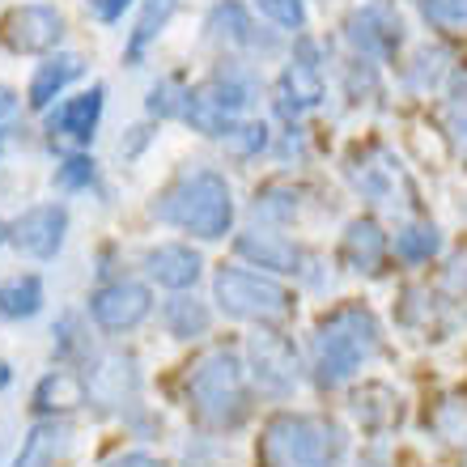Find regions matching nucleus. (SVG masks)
I'll list each match as a JSON object with an SVG mask.
<instances>
[{
  "label": "nucleus",
  "mask_w": 467,
  "mask_h": 467,
  "mask_svg": "<svg viewBox=\"0 0 467 467\" xmlns=\"http://www.w3.org/2000/svg\"><path fill=\"white\" fill-rule=\"evenodd\" d=\"M379 323L366 306H340L319 323V332L310 340L315 353V379L319 387H340L345 379H353L357 369L366 366L369 357L379 353Z\"/></svg>",
  "instance_id": "nucleus-1"
},
{
  "label": "nucleus",
  "mask_w": 467,
  "mask_h": 467,
  "mask_svg": "<svg viewBox=\"0 0 467 467\" xmlns=\"http://www.w3.org/2000/svg\"><path fill=\"white\" fill-rule=\"evenodd\" d=\"M345 451H348V438L336 420L281 412L264 430L259 463L264 467H336L345 459Z\"/></svg>",
  "instance_id": "nucleus-2"
},
{
  "label": "nucleus",
  "mask_w": 467,
  "mask_h": 467,
  "mask_svg": "<svg viewBox=\"0 0 467 467\" xmlns=\"http://www.w3.org/2000/svg\"><path fill=\"white\" fill-rule=\"evenodd\" d=\"M153 217L166 225L196 234L204 243L225 238L234 225V200H230V183L217 171H192L153 204Z\"/></svg>",
  "instance_id": "nucleus-3"
},
{
  "label": "nucleus",
  "mask_w": 467,
  "mask_h": 467,
  "mask_svg": "<svg viewBox=\"0 0 467 467\" xmlns=\"http://www.w3.org/2000/svg\"><path fill=\"white\" fill-rule=\"evenodd\" d=\"M187 395L192 408L200 412V420H209L217 430L238 425L246 412V379H243V361L230 348H213L196 361L192 379H187Z\"/></svg>",
  "instance_id": "nucleus-4"
},
{
  "label": "nucleus",
  "mask_w": 467,
  "mask_h": 467,
  "mask_svg": "<svg viewBox=\"0 0 467 467\" xmlns=\"http://www.w3.org/2000/svg\"><path fill=\"white\" fill-rule=\"evenodd\" d=\"M213 294L222 302L225 315L234 319H255V323H281L294 315V297L285 294L276 281L243 268H222L213 281Z\"/></svg>",
  "instance_id": "nucleus-5"
},
{
  "label": "nucleus",
  "mask_w": 467,
  "mask_h": 467,
  "mask_svg": "<svg viewBox=\"0 0 467 467\" xmlns=\"http://www.w3.org/2000/svg\"><path fill=\"white\" fill-rule=\"evenodd\" d=\"M149 310H153V294L140 281L102 285L99 294L89 297V315L102 332H132L136 323L149 319Z\"/></svg>",
  "instance_id": "nucleus-6"
},
{
  "label": "nucleus",
  "mask_w": 467,
  "mask_h": 467,
  "mask_svg": "<svg viewBox=\"0 0 467 467\" xmlns=\"http://www.w3.org/2000/svg\"><path fill=\"white\" fill-rule=\"evenodd\" d=\"M251 374H255L259 391L272 395V400H285L294 395L297 387V353L294 345L276 332L251 336Z\"/></svg>",
  "instance_id": "nucleus-7"
},
{
  "label": "nucleus",
  "mask_w": 467,
  "mask_h": 467,
  "mask_svg": "<svg viewBox=\"0 0 467 467\" xmlns=\"http://www.w3.org/2000/svg\"><path fill=\"white\" fill-rule=\"evenodd\" d=\"M64 230H68L64 204H35L9 225V243L30 259H51L64 246Z\"/></svg>",
  "instance_id": "nucleus-8"
},
{
  "label": "nucleus",
  "mask_w": 467,
  "mask_h": 467,
  "mask_svg": "<svg viewBox=\"0 0 467 467\" xmlns=\"http://www.w3.org/2000/svg\"><path fill=\"white\" fill-rule=\"evenodd\" d=\"M64 35V17L51 5H22L5 17V43L22 56H43L60 43Z\"/></svg>",
  "instance_id": "nucleus-9"
},
{
  "label": "nucleus",
  "mask_w": 467,
  "mask_h": 467,
  "mask_svg": "<svg viewBox=\"0 0 467 467\" xmlns=\"http://www.w3.org/2000/svg\"><path fill=\"white\" fill-rule=\"evenodd\" d=\"M345 38L353 43L366 60H391L400 51V17L382 5H369V9H357L345 22Z\"/></svg>",
  "instance_id": "nucleus-10"
},
{
  "label": "nucleus",
  "mask_w": 467,
  "mask_h": 467,
  "mask_svg": "<svg viewBox=\"0 0 467 467\" xmlns=\"http://www.w3.org/2000/svg\"><path fill=\"white\" fill-rule=\"evenodd\" d=\"M89 400L99 408H123L140 387V369H136V357L128 353H107L99 357V366L89 369Z\"/></svg>",
  "instance_id": "nucleus-11"
},
{
  "label": "nucleus",
  "mask_w": 467,
  "mask_h": 467,
  "mask_svg": "<svg viewBox=\"0 0 467 467\" xmlns=\"http://www.w3.org/2000/svg\"><path fill=\"white\" fill-rule=\"evenodd\" d=\"M302 51L306 56L294 60L281 73V111L285 115H302L323 102V73H319V64H315V47H310L306 38H302Z\"/></svg>",
  "instance_id": "nucleus-12"
},
{
  "label": "nucleus",
  "mask_w": 467,
  "mask_h": 467,
  "mask_svg": "<svg viewBox=\"0 0 467 467\" xmlns=\"http://www.w3.org/2000/svg\"><path fill=\"white\" fill-rule=\"evenodd\" d=\"M200 268H204L200 255L183 243H161L153 251H145V272L166 289H179V294L200 281Z\"/></svg>",
  "instance_id": "nucleus-13"
},
{
  "label": "nucleus",
  "mask_w": 467,
  "mask_h": 467,
  "mask_svg": "<svg viewBox=\"0 0 467 467\" xmlns=\"http://www.w3.org/2000/svg\"><path fill=\"white\" fill-rule=\"evenodd\" d=\"M238 255L251 259L255 268H268V272H302V251H297L285 234H272V230H246L238 234Z\"/></svg>",
  "instance_id": "nucleus-14"
},
{
  "label": "nucleus",
  "mask_w": 467,
  "mask_h": 467,
  "mask_svg": "<svg viewBox=\"0 0 467 467\" xmlns=\"http://www.w3.org/2000/svg\"><path fill=\"white\" fill-rule=\"evenodd\" d=\"M102 99H107V89L102 86H94L89 94H77V99H68L60 107V111L51 115V136H64V140H89L94 136V128H99V119H102Z\"/></svg>",
  "instance_id": "nucleus-15"
},
{
  "label": "nucleus",
  "mask_w": 467,
  "mask_h": 467,
  "mask_svg": "<svg viewBox=\"0 0 467 467\" xmlns=\"http://www.w3.org/2000/svg\"><path fill=\"white\" fill-rule=\"evenodd\" d=\"M204 94H209V99L234 119L238 111H246V107H255L259 102V77L251 73V68H243V64H225V68L213 73V81H209Z\"/></svg>",
  "instance_id": "nucleus-16"
},
{
  "label": "nucleus",
  "mask_w": 467,
  "mask_h": 467,
  "mask_svg": "<svg viewBox=\"0 0 467 467\" xmlns=\"http://www.w3.org/2000/svg\"><path fill=\"white\" fill-rule=\"evenodd\" d=\"M353 183L357 192L366 200H374V204H387V209H395V204H408V183L404 174L395 171L391 161H366L361 171H353Z\"/></svg>",
  "instance_id": "nucleus-17"
},
{
  "label": "nucleus",
  "mask_w": 467,
  "mask_h": 467,
  "mask_svg": "<svg viewBox=\"0 0 467 467\" xmlns=\"http://www.w3.org/2000/svg\"><path fill=\"white\" fill-rule=\"evenodd\" d=\"M89 400V387L81 374H68V369H51L47 379L35 387V408L38 412H47V417H56V412H73V408H81Z\"/></svg>",
  "instance_id": "nucleus-18"
},
{
  "label": "nucleus",
  "mask_w": 467,
  "mask_h": 467,
  "mask_svg": "<svg viewBox=\"0 0 467 467\" xmlns=\"http://www.w3.org/2000/svg\"><path fill=\"white\" fill-rule=\"evenodd\" d=\"M382 255H387V234L374 217H357L345 230V259L357 272H379Z\"/></svg>",
  "instance_id": "nucleus-19"
},
{
  "label": "nucleus",
  "mask_w": 467,
  "mask_h": 467,
  "mask_svg": "<svg viewBox=\"0 0 467 467\" xmlns=\"http://www.w3.org/2000/svg\"><path fill=\"white\" fill-rule=\"evenodd\" d=\"M68 425H60V420H43V425H35V430L26 433L22 451H17V459H13V467H51L56 459L68 451Z\"/></svg>",
  "instance_id": "nucleus-20"
},
{
  "label": "nucleus",
  "mask_w": 467,
  "mask_h": 467,
  "mask_svg": "<svg viewBox=\"0 0 467 467\" xmlns=\"http://www.w3.org/2000/svg\"><path fill=\"white\" fill-rule=\"evenodd\" d=\"M81 68H86V60L73 56V51H68V56H56V60H47V64H38L35 81H30V107H35V111H47L51 99H56L68 81L81 77Z\"/></svg>",
  "instance_id": "nucleus-21"
},
{
  "label": "nucleus",
  "mask_w": 467,
  "mask_h": 467,
  "mask_svg": "<svg viewBox=\"0 0 467 467\" xmlns=\"http://www.w3.org/2000/svg\"><path fill=\"white\" fill-rule=\"evenodd\" d=\"M209 35L217 38V43L259 47L255 22H251V13H246L238 0H222V5H213V13H209Z\"/></svg>",
  "instance_id": "nucleus-22"
},
{
  "label": "nucleus",
  "mask_w": 467,
  "mask_h": 467,
  "mask_svg": "<svg viewBox=\"0 0 467 467\" xmlns=\"http://www.w3.org/2000/svg\"><path fill=\"white\" fill-rule=\"evenodd\" d=\"M161 319H166V332L179 336V340H200V336L209 332L213 315H209V306H204V302L179 294V297H171V302H166Z\"/></svg>",
  "instance_id": "nucleus-23"
},
{
  "label": "nucleus",
  "mask_w": 467,
  "mask_h": 467,
  "mask_svg": "<svg viewBox=\"0 0 467 467\" xmlns=\"http://www.w3.org/2000/svg\"><path fill=\"white\" fill-rule=\"evenodd\" d=\"M174 9H179V0H149L145 13L136 17V30H132V38H128V51H123V60H128V64L140 60L149 43L161 35V26L174 17Z\"/></svg>",
  "instance_id": "nucleus-24"
},
{
  "label": "nucleus",
  "mask_w": 467,
  "mask_h": 467,
  "mask_svg": "<svg viewBox=\"0 0 467 467\" xmlns=\"http://www.w3.org/2000/svg\"><path fill=\"white\" fill-rule=\"evenodd\" d=\"M43 310V281L38 276H13L0 285V315L5 319H30Z\"/></svg>",
  "instance_id": "nucleus-25"
},
{
  "label": "nucleus",
  "mask_w": 467,
  "mask_h": 467,
  "mask_svg": "<svg viewBox=\"0 0 467 467\" xmlns=\"http://www.w3.org/2000/svg\"><path fill=\"white\" fill-rule=\"evenodd\" d=\"M400 400H395L382 382H369V387H361V391L353 395V412H357V420L366 425V430H382V425H391L395 420V412H400Z\"/></svg>",
  "instance_id": "nucleus-26"
},
{
  "label": "nucleus",
  "mask_w": 467,
  "mask_h": 467,
  "mask_svg": "<svg viewBox=\"0 0 467 467\" xmlns=\"http://www.w3.org/2000/svg\"><path fill=\"white\" fill-rule=\"evenodd\" d=\"M438 246H442L438 225H404V230L395 234V255L404 259V264H425V259L438 255Z\"/></svg>",
  "instance_id": "nucleus-27"
},
{
  "label": "nucleus",
  "mask_w": 467,
  "mask_h": 467,
  "mask_svg": "<svg viewBox=\"0 0 467 467\" xmlns=\"http://www.w3.org/2000/svg\"><path fill=\"white\" fill-rule=\"evenodd\" d=\"M446 77V51L438 47H420L408 64V86L412 89H433Z\"/></svg>",
  "instance_id": "nucleus-28"
},
{
  "label": "nucleus",
  "mask_w": 467,
  "mask_h": 467,
  "mask_svg": "<svg viewBox=\"0 0 467 467\" xmlns=\"http://www.w3.org/2000/svg\"><path fill=\"white\" fill-rule=\"evenodd\" d=\"M222 140L234 158H255L259 149H268V128L264 123H234Z\"/></svg>",
  "instance_id": "nucleus-29"
},
{
  "label": "nucleus",
  "mask_w": 467,
  "mask_h": 467,
  "mask_svg": "<svg viewBox=\"0 0 467 467\" xmlns=\"http://www.w3.org/2000/svg\"><path fill=\"white\" fill-rule=\"evenodd\" d=\"M187 94L179 81H161V86H153V94H149V111L158 115V119H171V115H183L187 111Z\"/></svg>",
  "instance_id": "nucleus-30"
},
{
  "label": "nucleus",
  "mask_w": 467,
  "mask_h": 467,
  "mask_svg": "<svg viewBox=\"0 0 467 467\" xmlns=\"http://www.w3.org/2000/svg\"><path fill=\"white\" fill-rule=\"evenodd\" d=\"M420 13L442 30H463L467 26V0H420Z\"/></svg>",
  "instance_id": "nucleus-31"
},
{
  "label": "nucleus",
  "mask_w": 467,
  "mask_h": 467,
  "mask_svg": "<svg viewBox=\"0 0 467 467\" xmlns=\"http://www.w3.org/2000/svg\"><path fill=\"white\" fill-rule=\"evenodd\" d=\"M297 213V200L294 192H281V187H268L264 196H255V217L264 222H289Z\"/></svg>",
  "instance_id": "nucleus-32"
},
{
  "label": "nucleus",
  "mask_w": 467,
  "mask_h": 467,
  "mask_svg": "<svg viewBox=\"0 0 467 467\" xmlns=\"http://www.w3.org/2000/svg\"><path fill=\"white\" fill-rule=\"evenodd\" d=\"M259 9L285 30H302L306 26V5L302 0H259Z\"/></svg>",
  "instance_id": "nucleus-33"
},
{
  "label": "nucleus",
  "mask_w": 467,
  "mask_h": 467,
  "mask_svg": "<svg viewBox=\"0 0 467 467\" xmlns=\"http://www.w3.org/2000/svg\"><path fill=\"white\" fill-rule=\"evenodd\" d=\"M446 136H451V145H455L459 158L467 161V94L446 107Z\"/></svg>",
  "instance_id": "nucleus-34"
},
{
  "label": "nucleus",
  "mask_w": 467,
  "mask_h": 467,
  "mask_svg": "<svg viewBox=\"0 0 467 467\" xmlns=\"http://www.w3.org/2000/svg\"><path fill=\"white\" fill-rule=\"evenodd\" d=\"M94 179V161L89 158H68L60 166V187H86Z\"/></svg>",
  "instance_id": "nucleus-35"
},
{
  "label": "nucleus",
  "mask_w": 467,
  "mask_h": 467,
  "mask_svg": "<svg viewBox=\"0 0 467 467\" xmlns=\"http://www.w3.org/2000/svg\"><path fill=\"white\" fill-rule=\"evenodd\" d=\"M446 289L455 297H467V246L451 259V268H446Z\"/></svg>",
  "instance_id": "nucleus-36"
},
{
  "label": "nucleus",
  "mask_w": 467,
  "mask_h": 467,
  "mask_svg": "<svg viewBox=\"0 0 467 467\" xmlns=\"http://www.w3.org/2000/svg\"><path fill=\"white\" fill-rule=\"evenodd\" d=\"M132 0H89V9H94V17H102V22H115V17H123V9H128Z\"/></svg>",
  "instance_id": "nucleus-37"
},
{
  "label": "nucleus",
  "mask_w": 467,
  "mask_h": 467,
  "mask_svg": "<svg viewBox=\"0 0 467 467\" xmlns=\"http://www.w3.org/2000/svg\"><path fill=\"white\" fill-rule=\"evenodd\" d=\"M107 467H166V463H161V459H153V455H145V451H132V455L111 459Z\"/></svg>",
  "instance_id": "nucleus-38"
},
{
  "label": "nucleus",
  "mask_w": 467,
  "mask_h": 467,
  "mask_svg": "<svg viewBox=\"0 0 467 467\" xmlns=\"http://www.w3.org/2000/svg\"><path fill=\"white\" fill-rule=\"evenodd\" d=\"M13 115H17V94L9 86H0V128H9Z\"/></svg>",
  "instance_id": "nucleus-39"
},
{
  "label": "nucleus",
  "mask_w": 467,
  "mask_h": 467,
  "mask_svg": "<svg viewBox=\"0 0 467 467\" xmlns=\"http://www.w3.org/2000/svg\"><path fill=\"white\" fill-rule=\"evenodd\" d=\"M5 382H9V366H5V361H0V387H5Z\"/></svg>",
  "instance_id": "nucleus-40"
},
{
  "label": "nucleus",
  "mask_w": 467,
  "mask_h": 467,
  "mask_svg": "<svg viewBox=\"0 0 467 467\" xmlns=\"http://www.w3.org/2000/svg\"><path fill=\"white\" fill-rule=\"evenodd\" d=\"M361 467H382V463H379V459H366V463H361Z\"/></svg>",
  "instance_id": "nucleus-41"
},
{
  "label": "nucleus",
  "mask_w": 467,
  "mask_h": 467,
  "mask_svg": "<svg viewBox=\"0 0 467 467\" xmlns=\"http://www.w3.org/2000/svg\"><path fill=\"white\" fill-rule=\"evenodd\" d=\"M5 238H9V230H5V225H0V243H5Z\"/></svg>",
  "instance_id": "nucleus-42"
}]
</instances>
